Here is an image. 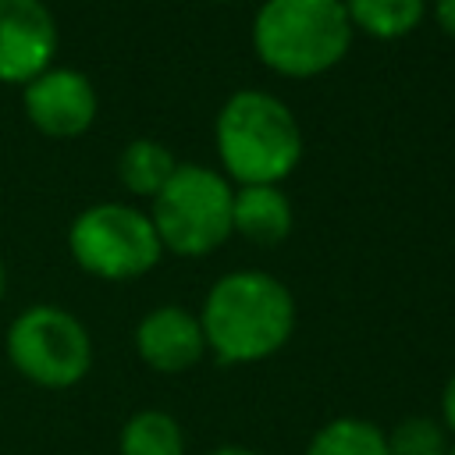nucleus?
Instances as JSON below:
<instances>
[{
	"label": "nucleus",
	"mask_w": 455,
	"mask_h": 455,
	"mask_svg": "<svg viewBox=\"0 0 455 455\" xmlns=\"http://www.w3.org/2000/svg\"><path fill=\"white\" fill-rule=\"evenodd\" d=\"M352 21L338 0H263L252 18V50L284 78H316L341 64Z\"/></svg>",
	"instance_id": "obj_3"
},
{
	"label": "nucleus",
	"mask_w": 455,
	"mask_h": 455,
	"mask_svg": "<svg viewBox=\"0 0 455 455\" xmlns=\"http://www.w3.org/2000/svg\"><path fill=\"white\" fill-rule=\"evenodd\" d=\"M448 455H455V441H451V451H448Z\"/></svg>",
	"instance_id": "obj_20"
},
{
	"label": "nucleus",
	"mask_w": 455,
	"mask_h": 455,
	"mask_svg": "<svg viewBox=\"0 0 455 455\" xmlns=\"http://www.w3.org/2000/svg\"><path fill=\"white\" fill-rule=\"evenodd\" d=\"M338 4H345V0H338Z\"/></svg>",
	"instance_id": "obj_21"
},
{
	"label": "nucleus",
	"mask_w": 455,
	"mask_h": 455,
	"mask_svg": "<svg viewBox=\"0 0 455 455\" xmlns=\"http://www.w3.org/2000/svg\"><path fill=\"white\" fill-rule=\"evenodd\" d=\"M434 21L455 39V0H434Z\"/></svg>",
	"instance_id": "obj_17"
},
{
	"label": "nucleus",
	"mask_w": 455,
	"mask_h": 455,
	"mask_svg": "<svg viewBox=\"0 0 455 455\" xmlns=\"http://www.w3.org/2000/svg\"><path fill=\"white\" fill-rule=\"evenodd\" d=\"M306 455H387V437L373 419L334 416L309 437Z\"/></svg>",
	"instance_id": "obj_14"
},
{
	"label": "nucleus",
	"mask_w": 455,
	"mask_h": 455,
	"mask_svg": "<svg viewBox=\"0 0 455 455\" xmlns=\"http://www.w3.org/2000/svg\"><path fill=\"white\" fill-rule=\"evenodd\" d=\"M231 210L235 185L220 171L206 164H178L171 181L153 199L149 220L164 252L199 259L235 235Z\"/></svg>",
	"instance_id": "obj_4"
},
{
	"label": "nucleus",
	"mask_w": 455,
	"mask_h": 455,
	"mask_svg": "<svg viewBox=\"0 0 455 455\" xmlns=\"http://www.w3.org/2000/svg\"><path fill=\"white\" fill-rule=\"evenodd\" d=\"M4 291H7V270H4V259H0V299H4Z\"/></svg>",
	"instance_id": "obj_19"
},
{
	"label": "nucleus",
	"mask_w": 455,
	"mask_h": 455,
	"mask_svg": "<svg viewBox=\"0 0 455 455\" xmlns=\"http://www.w3.org/2000/svg\"><path fill=\"white\" fill-rule=\"evenodd\" d=\"M135 352L156 373H185L206 355L199 313L185 306H156L135 327Z\"/></svg>",
	"instance_id": "obj_9"
},
{
	"label": "nucleus",
	"mask_w": 455,
	"mask_h": 455,
	"mask_svg": "<svg viewBox=\"0 0 455 455\" xmlns=\"http://www.w3.org/2000/svg\"><path fill=\"white\" fill-rule=\"evenodd\" d=\"M11 366L36 387L64 391L92 370V338L85 323L50 302L21 309L4 338Z\"/></svg>",
	"instance_id": "obj_5"
},
{
	"label": "nucleus",
	"mask_w": 455,
	"mask_h": 455,
	"mask_svg": "<svg viewBox=\"0 0 455 455\" xmlns=\"http://www.w3.org/2000/svg\"><path fill=\"white\" fill-rule=\"evenodd\" d=\"M210 455H259V451H252V448H245V444H220V448H213Z\"/></svg>",
	"instance_id": "obj_18"
},
{
	"label": "nucleus",
	"mask_w": 455,
	"mask_h": 455,
	"mask_svg": "<svg viewBox=\"0 0 455 455\" xmlns=\"http://www.w3.org/2000/svg\"><path fill=\"white\" fill-rule=\"evenodd\" d=\"M206 352L224 366L277 355L295 331V299L267 270H231L213 281L199 309Z\"/></svg>",
	"instance_id": "obj_1"
},
{
	"label": "nucleus",
	"mask_w": 455,
	"mask_h": 455,
	"mask_svg": "<svg viewBox=\"0 0 455 455\" xmlns=\"http://www.w3.org/2000/svg\"><path fill=\"white\" fill-rule=\"evenodd\" d=\"M387 455H448L451 434L434 416H405L387 434Z\"/></svg>",
	"instance_id": "obj_15"
},
{
	"label": "nucleus",
	"mask_w": 455,
	"mask_h": 455,
	"mask_svg": "<svg viewBox=\"0 0 455 455\" xmlns=\"http://www.w3.org/2000/svg\"><path fill=\"white\" fill-rule=\"evenodd\" d=\"M345 14L355 32L391 43L423 21L427 0H345Z\"/></svg>",
	"instance_id": "obj_13"
},
{
	"label": "nucleus",
	"mask_w": 455,
	"mask_h": 455,
	"mask_svg": "<svg viewBox=\"0 0 455 455\" xmlns=\"http://www.w3.org/2000/svg\"><path fill=\"white\" fill-rule=\"evenodd\" d=\"M441 423H444V430H448L451 441H455V373L448 377V384H444V391H441Z\"/></svg>",
	"instance_id": "obj_16"
},
{
	"label": "nucleus",
	"mask_w": 455,
	"mask_h": 455,
	"mask_svg": "<svg viewBox=\"0 0 455 455\" xmlns=\"http://www.w3.org/2000/svg\"><path fill=\"white\" fill-rule=\"evenodd\" d=\"M57 21L43 0H0V82L28 85L53 68Z\"/></svg>",
	"instance_id": "obj_8"
},
{
	"label": "nucleus",
	"mask_w": 455,
	"mask_h": 455,
	"mask_svg": "<svg viewBox=\"0 0 455 455\" xmlns=\"http://www.w3.org/2000/svg\"><path fill=\"white\" fill-rule=\"evenodd\" d=\"M231 224L242 238L256 245H277L291 235L295 210L281 185H238Z\"/></svg>",
	"instance_id": "obj_10"
},
{
	"label": "nucleus",
	"mask_w": 455,
	"mask_h": 455,
	"mask_svg": "<svg viewBox=\"0 0 455 455\" xmlns=\"http://www.w3.org/2000/svg\"><path fill=\"white\" fill-rule=\"evenodd\" d=\"M68 249H71V259L100 281L142 277L164 256V245L156 238L149 213L128 203L85 206L68 228Z\"/></svg>",
	"instance_id": "obj_6"
},
{
	"label": "nucleus",
	"mask_w": 455,
	"mask_h": 455,
	"mask_svg": "<svg viewBox=\"0 0 455 455\" xmlns=\"http://www.w3.org/2000/svg\"><path fill=\"white\" fill-rule=\"evenodd\" d=\"M178 171L174 153L160 142V139H132L121 153H117V181L139 196V199H156L160 188L171 181V174Z\"/></svg>",
	"instance_id": "obj_11"
},
{
	"label": "nucleus",
	"mask_w": 455,
	"mask_h": 455,
	"mask_svg": "<svg viewBox=\"0 0 455 455\" xmlns=\"http://www.w3.org/2000/svg\"><path fill=\"white\" fill-rule=\"evenodd\" d=\"M224 178L235 185H281L302 160V128L284 100L263 89H238L213 124Z\"/></svg>",
	"instance_id": "obj_2"
},
{
	"label": "nucleus",
	"mask_w": 455,
	"mask_h": 455,
	"mask_svg": "<svg viewBox=\"0 0 455 455\" xmlns=\"http://www.w3.org/2000/svg\"><path fill=\"white\" fill-rule=\"evenodd\" d=\"M21 107L36 132L50 139H78L100 114V96L89 75L75 68H46L21 85Z\"/></svg>",
	"instance_id": "obj_7"
},
{
	"label": "nucleus",
	"mask_w": 455,
	"mask_h": 455,
	"mask_svg": "<svg viewBox=\"0 0 455 455\" xmlns=\"http://www.w3.org/2000/svg\"><path fill=\"white\" fill-rule=\"evenodd\" d=\"M117 455H185V430L167 409H139L121 423Z\"/></svg>",
	"instance_id": "obj_12"
}]
</instances>
